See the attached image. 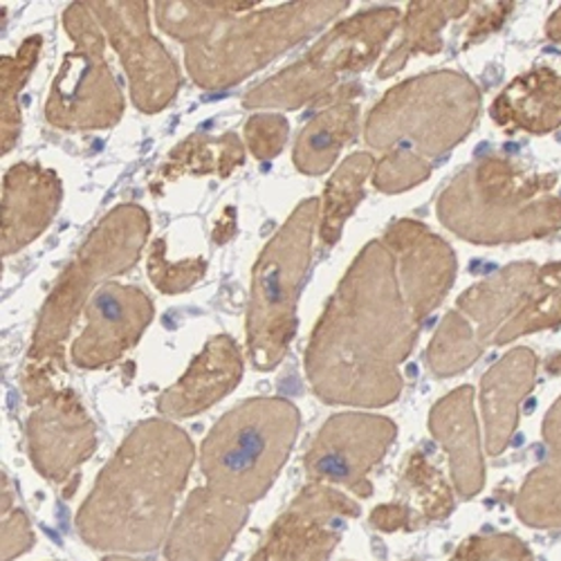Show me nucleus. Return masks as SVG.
I'll return each mask as SVG.
<instances>
[{
    "mask_svg": "<svg viewBox=\"0 0 561 561\" xmlns=\"http://www.w3.org/2000/svg\"><path fill=\"white\" fill-rule=\"evenodd\" d=\"M359 505L331 485L310 483L270 526L250 561H329Z\"/></svg>",
    "mask_w": 561,
    "mask_h": 561,
    "instance_id": "obj_13",
    "label": "nucleus"
},
{
    "mask_svg": "<svg viewBox=\"0 0 561 561\" xmlns=\"http://www.w3.org/2000/svg\"><path fill=\"white\" fill-rule=\"evenodd\" d=\"M248 517V505L198 488L171 526L162 557L164 561H222Z\"/></svg>",
    "mask_w": 561,
    "mask_h": 561,
    "instance_id": "obj_18",
    "label": "nucleus"
},
{
    "mask_svg": "<svg viewBox=\"0 0 561 561\" xmlns=\"http://www.w3.org/2000/svg\"><path fill=\"white\" fill-rule=\"evenodd\" d=\"M398 10H370L340 23L304 61L250 90V108H297L329 90L340 72L366 68L398 27Z\"/></svg>",
    "mask_w": 561,
    "mask_h": 561,
    "instance_id": "obj_10",
    "label": "nucleus"
},
{
    "mask_svg": "<svg viewBox=\"0 0 561 561\" xmlns=\"http://www.w3.org/2000/svg\"><path fill=\"white\" fill-rule=\"evenodd\" d=\"M396 436V423L385 415H333L306 451V474L310 483L344 488L368 499L370 472L385 460Z\"/></svg>",
    "mask_w": 561,
    "mask_h": 561,
    "instance_id": "obj_12",
    "label": "nucleus"
},
{
    "mask_svg": "<svg viewBox=\"0 0 561 561\" xmlns=\"http://www.w3.org/2000/svg\"><path fill=\"white\" fill-rule=\"evenodd\" d=\"M548 36L554 38L557 43H561V10L550 19V25H548Z\"/></svg>",
    "mask_w": 561,
    "mask_h": 561,
    "instance_id": "obj_35",
    "label": "nucleus"
},
{
    "mask_svg": "<svg viewBox=\"0 0 561 561\" xmlns=\"http://www.w3.org/2000/svg\"><path fill=\"white\" fill-rule=\"evenodd\" d=\"M541 436L543 460L524 481L514 512L528 528L561 530V396L543 417Z\"/></svg>",
    "mask_w": 561,
    "mask_h": 561,
    "instance_id": "obj_24",
    "label": "nucleus"
},
{
    "mask_svg": "<svg viewBox=\"0 0 561 561\" xmlns=\"http://www.w3.org/2000/svg\"><path fill=\"white\" fill-rule=\"evenodd\" d=\"M357 106L346 98L329 111H321L301 130L293 160L301 173L319 175L329 171L357 130Z\"/></svg>",
    "mask_w": 561,
    "mask_h": 561,
    "instance_id": "obj_26",
    "label": "nucleus"
},
{
    "mask_svg": "<svg viewBox=\"0 0 561 561\" xmlns=\"http://www.w3.org/2000/svg\"><path fill=\"white\" fill-rule=\"evenodd\" d=\"M451 561H535V554L517 535L492 533L465 539Z\"/></svg>",
    "mask_w": 561,
    "mask_h": 561,
    "instance_id": "obj_32",
    "label": "nucleus"
},
{
    "mask_svg": "<svg viewBox=\"0 0 561 561\" xmlns=\"http://www.w3.org/2000/svg\"><path fill=\"white\" fill-rule=\"evenodd\" d=\"M454 507V490L447 485L438 467H434L423 451H413L400 481V496L393 503L373 510L368 524L380 533H411L447 519Z\"/></svg>",
    "mask_w": 561,
    "mask_h": 561,
    "instance_id": "obj_22",
    "label": "nucleus"
},
{
    "mask_svg": "<svg viewBox=\"0 0 561 561\" xmlns=\"http://www.w3.org/2000/svg\"><path fill=\"white\" fill-rule=\"evenodd\" d=\"M248 145L250 151L259 160H270L280 153V149L286 147L288 139V122L286 117L267 113V115H256L248 122Z\"/></svg>",
    "mask_w": 561,
    "mask_h": 561,
    "instance_id": "obj_33",
    "label": "nucleus"
},
{
    "mask_svg": "<svg viewBox=\"0 0 561 561\" xmlns=\"http://www.w3.org/2000/svg\"><path fill=\"white\" fill-rule=\"evenodd\" d=\"M104 561H145V559H133L126 554H108V557H104Z\"/></svg>",
    "mask_w": 561,
    "mask_h": 561,
    "instance_id": "obj_36",
    "label": "nucleus"
},
{
    "mask_svg": "<svg viewBox=\"0 0 561 561\" xmlns=\"http://www.w3.org/2000/svg\"><path fill=\"white\" fill-rule=\"evenodd\" d=\"M243 378V355L229 335H216L184 370V376L158 398L164 417H192L229 396Z\"/></svg>",
    "mask_w": 561,
    "mask_h": 561,
    "instance_id": "obj_19",
    "label": "nucleus"
},
{
    "mask_svg": "<svg viewBox=\"0 0 561 561\" xmlns=\"http://www.w3.org/2000/svg\"><path fill=\"white\" fill-rule=\"evenodd\" d=\"M539 359L530 348H514L501 357L481 382V409L485 420V447L501 456L519 425V409L537 380Z\"/></svg>",
    "mask_w": 561,
    "mask_h": 561,
    "instance_id": "obj_23",
    "label": "nucleus"
},
{
    "mask_svg": "<svg viewBox=\"0 0 561 561\" xmlns=\"http://www.w3.org/2000/svg\"><path fill=\"white\" fill-rule=\"evenodd\" d=\"M415 323L396 256L382 241L368 243L319 317L306 351V376L329 404L387 407L402 393V364L411 355Z\"/></svg>",
    "mask_w": 561,
    "mask_h": 561,
    "instance_id": "obj_1",
    "label": "nucleus"
},
{
    "mask_svg": "<svg viewBox=\"0 0 561 561\" xmlns=\"http://www.w3.org/2000/svg\"><path fill=\"white\" fill-rule=\"evenodd\" d=\"M299 427V409L286 398H250L229 409L203 440L207 488L241 505L261 501L284 470Z\"/></svg>",
    "mask_w": 561,
    "mask_h": 561,
    "instance_id": "obj_6",
    "label": "nucleus"
},
{
    "mask_svg": "<svg viewBox=\"0 0 561 561\" xmlns=\"http://www.w3.org/2000/svg\"><path fill=\"white\" fill-rule=\"evenodd\" d=\"M430 430L449 456L456 494L462 501L479 496L485 488V462L474 415V389L460 387L434 404Z\"/></svg>",
    "mask_w": 561,
    "mask_h": 561,
    "instance_id": "obj_20",
    "label": "nucleus"
},
{
    "mask_svg": "<svg viewBox=\"0 0 561 561\" xmlns=\"http://www.w3.org/2000/svg\"><path fill=\"white\" fill-rule=\"evenodd\" d=\"M554 173H528L505 158L460 171L438 201V216L460 239L494 245L548 237L561 227Z\"/></svg>",
    "mask_w": 561,
    "mask_h": 561,
    "instance_id": "obj_4",
    "label": "nucleus"
},
{
    "mask_svg": "<svg viewBox=\"0 0 561 561\" xmlns=\"http://www.w3.org/2000/svg\"><path fill=\"white\" fill-rule=\"evenodd\" d=\"M470 3H411L404 25V41L400 48L389 57L387 66L380 68V75L389 77L398 72L407 57L415 53H436L440 50V27L449 16H458Z\"/></svg>",
    "mask_w": 561,
    "mask_h": 561,
    "instance_id": "obj_28",
    "label": "nucleus"
},
{
    "mask_svg": "<svg viewBox=\"0 0 561 561\" xmlns=\"http://www.w3.org/2000/svg\"><path fill=\"white\" fill-rule=\"evenodd\" d=\"M149 229L151 222L142 207H117L90 233L72 265L57 280L55 290L41 310L27 353L23 391L32 404L55 391L53 376L64 362V342L88 301L92 286H98L111 274L130 270L137 263L139 250L145 248Z\"/></svg>",
    "mask_w": 561,
    "mask_h": 561,
    "instance_id": "obj_5",
    "label": "nucleus"
},
{
    "mask_svg": "<svg viewBox=\"0 0 561 561\" xmlns=\"http://www.w3.org/2000/svg\"><path fill=\"white\" fill-rule=\"evenodd\" d=\"M34 548V533L30 526V519L21 510L8 512L3 517V550H0V559L14 561L16 557L30 552Z\"/></svg>",
    "mask_w": 561,
    "mask_h": 561,
    "instance_id": "obj_34",
    "label": "nucleus"
},
{
    "mask_svg": "<svg viewBox=\"0 0 561 561\" xmlns=\"http://www.w3.org/2000/svg\"><path fill=\"white\" fill-rule=\"evenodd\" d=\"M492 117L512 133L554 130L561 126V77L548 68L517 77L494 102Z\"/></svg>",
    "mask_w": 561,
    "mask_h": 561,
    "instance_id": "obj_25",
    "label": "nucleus"
},
{
    "mask_svg": "<svg viewBox=\"0 0 561 561\" xmlns=\"http://www.w3.org/2000/svg\"><path fill=\"white\" fill-rule=\"evenodd\" d=\"M479 88L458 72H434L396 85L370 111L366 142L385 151L376 186L398 194L430 178L432 164L470 133L479 117Z\"/></svg>",
    "mask_w": 561,
    "mask_h": 561,
    "instance_id": "obj_3",
    "label": "nucleus"
},
{
    "mask_svg": "<svg viewBox=\"0 0 561 561\" xmlns=\"http://www.w3.org/2000/svg\"><path fill=\"white\" fill-rule=\"evenodd\" d=\"M481 355L483 351L477 344L472 329L454 310L443 319L440 329L436 331L427 351V362L436 378H451L474 364Z\"/></svg>",
    "mask_w": 561,
    "mask_h": 561,
    "instance_id": "obj_29",
    "label": "nucleus"
},
{
    "mask_svg": "<svg viewBox=\"0 0 561 561\" xmlns=\"http://www.w3.org/2000/svg\"><path fill=\"white\" fill-rule=\"evenodd\" d=\"M61 205V180L38 164H16L3 178V256L32 243Z\"/></svg>",
    "mask_w": 561,
    "mask_h": 561,
    "instance_id": "obj_21",
    "label": "nucleus"
},
{
    "mask_svg": "<svg viewBox=\"0 0 561 561\" xmlns=\"http://www.w3.org/2000/svg\"><path fill=\"white\" fill-rule=\"evenodd\" d=\"M41 45V38H30L16 57L3 59V151H10L16 139L21 126L16 98L21 88L27 83V75L36 64Z\"/></svg>",
    "mask_w": 561,
    "mask_h": 561,
    "instance_id": "obj_31",
    "label": "nucleus"
},
{
    "mask_svg": "<svg viewBox=\"0 0 561 561\" xmlns=\"http://www.w3.org/2000/svg\"><path fill=\"white\" fill-rule=\"evenodd\" d=\"M124 61L135 106L156 115L175 98L180 72L149 32L147 3H88Z\"/></svg>",
    "mask_w": 561,
    "mask_h": 561,
    "instance_id": "obj_14",
    "label": "nucleus"
},
{
    "mask_svg": "<svg viewBox=\"0 0 561 561\" xmlns=\"http://www.w3.org/2000/svg\"><path fill=\"white\" fill-rule=\"evenodd\" d=\"M456 312L472 329L481 351L561 329V263L505 267L467 290Z\"/></svg>",
    "mask_w": 561,
    "mask_h": 561,
    "instance_id": "obj_9",
    "label": "nucleus"
},
{
    "mask_svg": "<svg viewBox=\"0 0 561 561\" xmlns=\"http://www.w3.org/2000/svg\"><path fill=\"white\" fill-rule=\"evenodd\" d=\"M319 201H304L261 252L248 306V355L259 370L276 368L297 333V304L310 267Z\"/></svg>",
    "mask_w": 561,
    "mask_h": 561,
    "instance_id": "obj_7",
    "label": "nucleus"
},
{
    "mask_svg": "<svg viewBox=\"0 0 561 561\" xmlns=\"http://www.w3.org/2000/svg\"><path fill=\"white\" fill-rule=\"evenodd\" d=\"M346 8L348 3H297L218 23L186 45V68L203 88L233 85Z\"/></svg>",
    "mask_w": 561,
    "mask_h": 561,
    "instance_id": "obj_8",
    "label": "nucleus"
},
{
    "mask_svg": "<svg viewBox=\"0 0 561 561\" xmlns=\"http://www.w3.org/2000/svg\"><path fill=\"white\" fill-rule=\"evenodd\" d=\"M400 261V280L407 306L417 325L447 297L456 278V256L449 245L411 220L396 222L382 241Z\"/></svg>",
    "mask_w": 561,
    "mask_h": 561,
    "instance_id": "obj_17",
    "label": "nucleus"
},
{
    "mask_svg": "<svg viewBox=\"0 0 561 561\" xmlns=\"http://www.w3.org/2000/svg\"><path fill=\"white\" fill-rule=\"evenodd\" d=\"M194 458L190 434L169 420L133 427L77 512L81 541L113 554L156 550L169 537Z\"/></svg>",
    "mask_w": 561,
    "mask_h": 561,
    "instance_id": "obj_2",
    "label": "nucleus"
},
{
    "mask_svg": "<svg viewBox=\"0 0 561 561\" xmlns=\"http://www.w3.org/2000/svg\"><path fill=\"white\" fill-rule=\"evenodd\" d=\"M66 30L79 50L66 57L45 104V117L64 130L111 128L122 117L124 104L104 59L102 25L88 3H77L66 12Z\"/></svg>",
    "mask_w": 561,
    "mask_h": 561,
    "instance_id": "obj_11",
    "label": "nucleus"
},
{
    "mask_svg": "<svg viewBox=\"0 0 561 561\" xmlns=\"http://www.w3.org/2000/svg\"><path fill=\"white\" fill-rule=\"evenodd\" d=\"M370 167H373V158L368 153H355L340 167L331 184L325 186V209L321 220L323 248H331L333 243H337L346 218L353 214V209L364 196L362 184Z\"/></svg>",
    "mask_w": 561,
    "mask_h": 561,
    "instance_id": "obj_27",
    "label": "nucleus"
},
{
    "mask_svg": "<svg viewBox=\"0 0 561 561\" xmlns=\"http://www.w3.org/2000/svg\"><path fill=\"white\" fill-rule=\"evenodd\" d=\"M153 321V301L139 288L106 284L85 306V325L72 344V362L81 368L115 364L142 340Z\"/></svg>",
    "mask_w": 561,
    "mask_h": 561,
    "instance_id": "obj_16",
    "label": "nucleus"
},
{
    "mask_svg": "<svg viewBox=\"0 0 561 561\" xmlns=\"http://www.w3.org/2000/svg\"><path fill=\"white\" fill-rule=\"evenodd\" d=\"M27 447L36 472L64 485L98 449V430L77 393L53 391L27 423Z\"/></svg>",
    "mask_w": 561,
    "mask_h": 561,
    "instance_id": "obj_15",
    "label": "nucleus"
},
{
    "mask_svg": "<svg viewBox=\"0 0 561 561\" xmlns=\"http://www.w3.org/2000/svg\"><path fill=\"white\" fill-rule=\"evenodd\" d=\"M254 3H158V25L173 38L194 43L225 16L250 10Z\"/></svg>",
    "mask_w": 561,
    "mask_h": 561,
    "instance_id": "obj_30",
    "label": "nucleus"
}]
</instances>
